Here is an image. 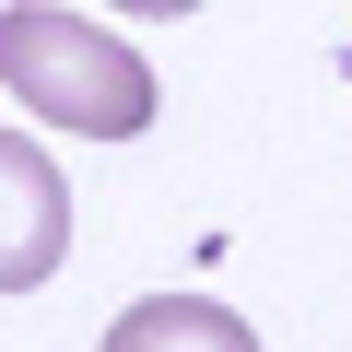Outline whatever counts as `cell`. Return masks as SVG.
I'll use <instances>...</instances> for the list:
<instances>
[{
    "label": "cell",
    "mask_w": 352,
    "mask_h": 352,
    "mask_svg": "<svg viewBox=\"0 0 352 352\" xmlns=\"http://www.w3.org/2000/svg\"><path fill=\"white\" fill-rule=\"evenodd\" d=\"M0 82L47 129H82V141H141L153 129V59L118 47L106 24L59 12V0H12L0 12Z\"/></svg>",
    "instance_id": "6da1fadb"
},
{
    "label": "cell",
    "mask_w": 352,
    "mask_h": 352,
    "mask_svg": "<svg viewBox=\"0 0 352 352\" xmlns=\"http://www.w3.org/2000/svg\"><path fill=\"white\" fill-rule=\"evenodd\" d=\"M59 258H71V188L24 129H0V294H36Z\"/></svg>",
    "instance_id": "7a4b0ae2"
},
{
    "label": "cell",
    "mask_w": 352,
    "mask_h": 352,
    "mask_svg": "<svg viewBox=\"0 0 352 352\" xmlns=\"http://www.w3.org/2000/svg\"><path fill=\"white\" fill-rule=\"evenodd\" d=\"M106 352H258V329L235 305H212V294H141L106 329Z\"/></svg>",
    "instance_id": "3957f363"
},
{
    "label": "cell",
    "mask_w": 352,
    "mask_h": 352,
    "mask_svg": "<svg viewBox=\"0 0 352 352\" xmlns=\"http://www.w3.org/2000/svg\"><path fill=\"white\" fill-rule=\"evenodd\" d=\"M118 12H200V0H118Z\"/></svg>",
    "instance_id": "277c9868"
}]
</instances>
